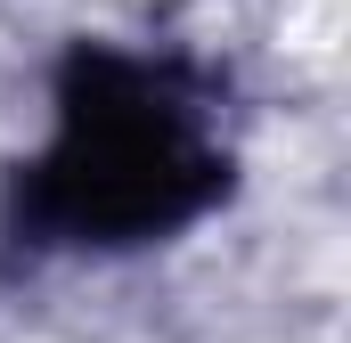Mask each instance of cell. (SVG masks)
Instances as JSON below:
<instances>
[{"instance_id":"6da1fadb","label":"cell","mask_w":351,"mask_h":343,"mask_svg":"<svg viewBox=\"0 0 351 343\" xmlns=\"http://www.w3.org/2000/svg\"><path fill=\"white\" fill-rule=\"evenodd\" d=\"M229 180L204 106L131 58H82L58 98V139L33 164V221L74 246H131L196 221Z\"/></svg>"}]
</instances>
